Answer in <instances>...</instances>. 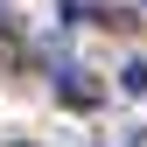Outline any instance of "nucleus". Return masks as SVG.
Returning <instances> with one entry per match:
<instances>
[{"label": "nucleus", "mask_w": 147, "mask_h": 147, "mask_svg": "<svg viewBox=\"0 0 147 147\" xmlns=\"http://www.w3.org/2000/svg\"><path fill=\"white\" fill-rule=\"evenodd\" d=\"M56 98L84 112V105H98V98H105V84H98V77H84L77 63H56Z\"/></svg>", "instance_id": "nucleus-1"}, {"label": "nucleus", "mask_w": 147, "mask_h": 147, "mask_svg": "<svg viewBox=\"0 0 147 147\" xmlns=\"http://www.w3.org/2000/svg\"><path fill=\"white\" fill-rule=\"evenodd\" d=\"M119 91H126V98H147V56H133L119 70Z\"/></svg>", "instance_id": "nucleus-2"}]
</instances>
